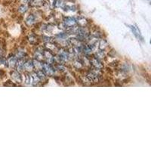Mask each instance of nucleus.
<instances>
[{
    "instance_id": "393cba45",
    "label": "nucleus",
    "mask_w": 151,
    "mask_h": 151,
    "mask_svg": "<svg viewBox=\"0 0 151 151\" xmlns=\"http://www.w3.org/2000/svg\"><path fill=\"white\" fill-rule=\"evenodd\" d=\"M43 41L45 42H52V38L49 37V36H42Z\"/></svg>"
},
{
    "instance_id": "7ed1b4c3",
    "label": "nucleus",
    "mask_w": 151,
    "mask_h": 151,
    "mask_svg": "<svg viewBox=\"0 0 151 151\" xmlns=\"http://www.w3.org/2000/svg\"><path fill=\"white\" fill-rule=\"evenodd\" d=\"M89 58L90 65L94 68L99 69V70H103L104 68V64H102V61L99 59H98L95 56H91Z\"/></svg>"
},
{
    "instance_id": "4468645a",
    "label": "nucleus",
    "mask_w": 151,
    "mask_h": 151,
    "mask_svg": "<svg viewBox=\"0 0 151 151\" xmlns=\"http://www.w3.org/2000/svg\"><path fill=\"white\" fill-rule=\"evenodd\" d=\"M24 62L25 60L24 59H18L17 61V64H16L15 69L16 70H17L18 72L21 73L24 71Z\"/></svg>"
},
{
    "instance_id": "aec40b11",
    "label": "nucleus",
    "mask_w": 151,
    "mask_h": 151,
    "mask_svg": "<svg viewBox=\"0 0 151 151\" xmlns=\"http://www.w3.org/2000/svg\"><path fill=\"white\" fill-rule=\"evenodd\" d=\"M130 28L132 29V32H133V33H134V36H136V37L138 39V40H143V37L142 36H141V32H140V30L138 29H137L136 27L134 26H130Z\"/></svg>"
},
{
    "instance_id": "9b49d317",
    "label": "nucleus",
    "mask_w": 151,
    "mask_h": 151,
    "mask_svg": "<svg viewBox=\"0 0 151 151\" xmlns=\"http://www.w3.org/2000/svg\"><path fill=\"white\" fill-rule=\"evenodd\" d=\"M6 60H7L8 67L12 69H15V66L17 61V58L15 57V55H10Z\"/></svg>"
},
{
    "instance_id": "6e6552de",
    "label": "nucleus",
    "mask_w": 151,
    "mask_h": 151,
    "mask_svg": "<svg viewBox=\"0 0 151 151\" xmlns=\"http://www.w3.org/2000/svg\"><path fill=\"white\" fill-rule=\"evenodd\" d=\"M45 49L48 50V51H50L51 52H52V53H55V52H58V51L59 48L58 46L55 44V43H54L53 42H45Z\"/></svg>"
},
{
    "instance_id": "cd10ccee",
    "label": "nucleus",
    "mask_w": 151,
    "mask_h": 151,
    "mask_svg": "<svg viewBox=\"0 0 151 151\" xmlns=\"http://www.w3.org/2000/svg\"><path fill=\"white\" fill-rule=\"evenodd\" d=\"M1 56H2V49L0 48V57Z\"/></svg>"
},
{
    "instance_id": "4be33fe9",
    "label": "nucleus",
    "mask_w": 151,
    "mask_h": 151,
    "mask_svg": "<svg viewBox=\"0 0 151 151\" xmlns=\"http://www.w3.org/2000/svg\"><path fill=\"white\" fill-rule=\"evenodd\" d=\"M28 41L31 43V44H33V45H35L36 43L38 42V39L36 37V35H34L33 33H30V34L28 35L27 36Z\"/></svg>"
},
{
    "instance_id": "f257e3e1",
    "label": "nucleus",
    "mask_w": 151,
    "mask_h": 151,
    "mask_svg": "<svg viewBox=\"0 0 151 151\" xmlns=\"http://www.w3.org/2000/svg\"><path fill=\"white\" fill-rule=\"evenodd\" d=\"M42 70L45 73L47 76H54L55 74V71H56L55 67H52V64L48 62H43Z\"/></svg>"
},
{
    "instance_id": "f8f14e48",
    "label": "nucleus",
    "mask_w": 151,
    "mask_h": 151,
    "mask_svg": "<svg viewBox=\"0 0 151 151\" xmlns=\"http://www.w3.org/2000/svg\"><path fill=\"white\" fill-rule=\"evenodd\" d=\"M76 24L79 27H86L88 24V19L85 17H82V16H79L77 18H76Z\"/></svg>"
},
{
    "instance_id": "0eeeda50",
    "label": "nucleus",
    "mask_w": 151,
    "mask_h": 151,
    "mask_svg": "<svg viewBox=\"0 0 151 151\" xmlns=\"http://www.w3.org/2000/svg\"><path fill=\"white\" fill-rule=\"evenodd\" d=\"M36 21H37L36 16L32 13V14H29L27 17L26 20H25V24H26V25L27 27H32L33 25H34L36 24Z\"/></svg>"
},
{
    "instance_id": "412c9836",
    "label": "nucleus",
    "mask_w": 151,
    "mask_h": 151,
    "mask_svg": "<svg viewBox=\"0 0 151 151\" xmlns=\"http://www.w3.org/2000/svg\"><path fill=\"white\" fill-rule=\"evenodd\" d=\"M33 66H34V69L36 70H42V62L41 60L34 59V60H33Z\"/></svg>"
},
{
    "instance_id": "ddd939ff",
    "label": "nucleus",
    "mask_w": 151,
    "mask_h": 151,
    "mask_svg": "<svg viewBox=\"0 0 151 151\" xmlns=\"http://www.w3.org/2000/svg\"><path fill=\"white\" fill-rule=\"evenodd\" d=\"M98 48H99V50L105 52L109 48V44L107 41L104 39H100V40H98Z\"/></svg>"
},
{
    "instance_id": "a211bd4d",
    "label": "nucleus",
    "mask_w": 151,
    "mask_h": 151,
    "mask_svg": "<svg viewBox=\"0 0 151 151\" xmlns=\"http://www.w3.org/2000/svg\"><path fill=\"white\" fill-rule=\"evenodd\" d=\"M15 57L18 59H24V58L26 57L27 53L24 50L21 49V48H19V49L17 50V52H15Z\"/></svg>"
},
{
    "instance_id": "b1692460",
    "label": "nucleus",
    "mask_w": 151,
    "mask_h": 151,
    "mask_svg": "<svg viewBox=\"0 0 151 151\" xmlns=\"http://www.w3.org/2000/svg\"><path fill=\"white\" fill-rule=\"evenodd\" d=\"M25 84L27 86H33L32 83V77H31L30 73L26 72V76H25Z\"/></svg>"
},
{
    "instance_id": "423d86ee",
    "label": "nucleus",
    "mask_w": 151,
    "mask_h": 151,
    "mask_svg": "<svg viewBox=\"0 0 151 151\" xmlns=\"http://www.w3.org/2000/svg\"><path fill=\"white\" fill-rule=\"evenodd\" d=\"M72 66L73 67L74 69L77 70H81L84 69L85 66L83 64V62L79 58H76L73 59L72 60Z\"/></svg>"
},
{
    "instance_id": "39448f33",
    "label": "nucleus",
    "mask_w": 151,
    "mask_h": 151,
    "mask_svg": "<svg viewBox=\"0 0 151 151\" xmlns=\"http://www.w3.org/2000/svg\"><path fill=\"white\" fill-rule=\"evenodd\" d=\"M63 24H64V25L65 26V27L67 29L69 27H72L77 25V24H76V20L73 17H64V19H63Z\"/></svg>"
},
{
    "instance_id": "1a4fd4ad",
    "label": "nucleus",
    "mask_w": 151,
    "mask_h": 151,
    "mask_svg": "<svg viewBox=\"0 0 151 151\" xmlns=\"http://www.w3.org/2000/svg\"><path fill=\"white\" fill-rule=\"evenodd\" d=\"M33 60H27L24 62V71L27 73H32L34 71Z\"/></svg>"
},
{
    "instance_id": "f3484780",
    "label": "nucleus",
    "mask_w": 151,
    "mask_h": 151,
    "mask_svg": "<svg viewBox=\"0 0 151 151\" xmlns=\"http://www.w3.org/2000/svg\"><path fill=\"white\" fill-rule=\"evenodd\" d=\"M34 58L39 60H42L44 59L43 58V49L41 48H37L34 52Z\"/></svg>"
},
{
    "instance_id": "dca6fc26",
    "label": "nucleus",
    "mask_w": 151,
    "mask_h": 151,
    "mask_svg": "<svg viewBox=\"0 0 151 151\" xmlns=\"http://www.w3.org/2000/svg\"><path fill=\"white\" fill-rule=\"evenodd\" d=\"M28 9H29V5H28V4L21 3V5H19V7L17 8V12L20 14H24L27 12Z\"/></svg>"
},
{
    "instance_id": "5701e85b",
    "label": "nucleus",
    "mask_w": 151,
    "mask_h": 151,
    "mask_svg": "<svg viewBox=\"0 0 151 151\" xmlns=\"http://www.w3.org/2000/svg\"><path fill=\"white\" fill-rule=\"evenodd\" d=\"M94 56L96 57L99 60H104L106 58V54H105L104 51H101V50H98V52H96Z\"/></svg>"
},
{
    "instance_id": "f03ea898",
    "label": "nucleus",
    "mask_w": 151,
    "mask_h": 151,
    "mask_svg": "<svg viewBox=\"0 0 151 151\" xmlns=\"http://www.w3.org/2000/svg\"><path fill=\"white\" fill-rule=\"evenodd\" d=\"M12 81L16 85H20L23 83V77L21 73L17 70H12L10 73Z\"/></svg>"
},
{
    "instance_id": "a878e982",
    "label": "nucleus",
    "mask_w": 151,
    "mask_h": 151,
    "mask_svg": "<svg viewBox=\"0 0 151 151\" xmlns=\"http://www.w3.org/2000/svg\"><path fill=\"white\" fill-rule=\"evenodd\" d=\"M8 83H5V84H4V86H17V85L15 84V83H13V82H12V81H8L7 82Z\"/></svg>"
},
{
    "instance_id": "6ab92c4d",
    "label": "nucleus",
    "mask_w": 151,
    "mask_h": 151,
    "mask_svg": "<svg viewBox=\"0 0 151 151\" xmlns=\"http://www.w3.org/2000/svg\"><path fill=\"white\" fill-rule=\"evenodd\" d=\"M36 73L38 76H39V78L40 79V80H41L42 83H43V82L46 83L47 81H48V76L45 75V73L42 70H36Z\"/></svg>"
},
{
    "instance_id": "9d476101",
    "label": "nucleus",
    "mask_w": 151,
    "mask_h": 151,
    "mask_svg": "<svg viewBox=\"0 0 151 151\" xmlns=\"http://www.w3.org/2000/svg\"><path fill=\"white\" fill-rule=\"evenodd\" d=\"M45 0H31L28 5L32 8H41L45 5Z\"/></svg>"
},
{
    "instance_id": "bb28decb",
    "label": "nucleus",
    "mask_w": 151,
    "mask_h": 151,
    "mask_svg": "<svg viewBox=\"0 0 151 151\" xmlns=\"http://www.w3.org/2000/svg\"><path fill=\"white\" fill-rule=\"evenodd\" d=\"M31 0H21V3L24 4H29V2H30Z\"/></svg>"
},
{
    "instance_id": "20e7f679",
    "label": "nucleus",
    "mask_w": 151,
    "mask_h": 151,
    "mask_svg": "<svg viewBox=\"0 0 151 151\" xmlns=\"http://www.w3.org/2000/svg\"><path fill=\"white\" fill-rule=\"evenodd\" d=\"M86 77L91 81V83H97L100 81V78H101V76H99L98 74H97L96 73L94 72L92 70H90L88 71L86 73Z\"/></svg>"
},
{
    "instance_id": "2eb2a0df",
    "label": "nucleus",
    "mask_w": 151,
    "mask_h": 151,
    "mask_svg": "<svg viewBox=\"0 0 151 151\" xmlns=\"http://www.w3.org/2000/svg\"><path fill=\"white\" fill-rule=\"evenodd\" d=\"M31 73V77H32V83H33V86H40L42 83L41 80L39 78V76H37L36 72H32Z\"/></svg>"
}]
</instances>
